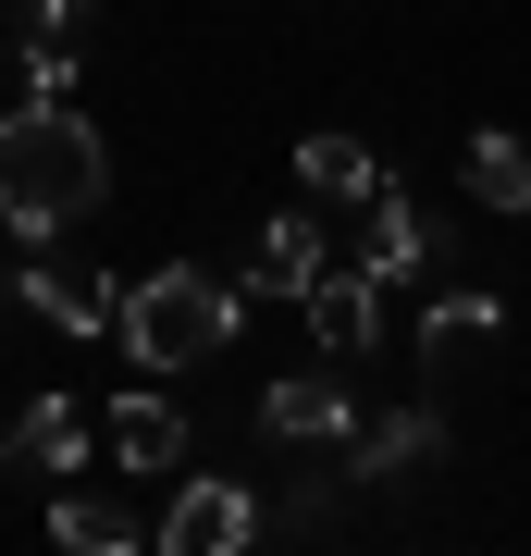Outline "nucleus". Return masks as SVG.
<instances>
[{"mask_svg":"<svg viewBox=\"0 0 531 556\" xmlns=\"http://www.w3.org/2000/svg\"><path fill=\"white\" fill-rule=\"evenodd\" d=\"M112 199V149H99V124L75 100H25L0 124V223L13 236H75V223Z\"/></svg>","mask_w":531,"mask_h":556,"instance_id":"f257e3e1","label":"nucleus"},{"mask_svg":"<svg viewBox=\"0 0 531 556\" xmlns=\"http://www.w3.org/2000/svg\"><path fill=\"white\" fill-rule=\"evenodd\" d=\"M248 309H260L248 285L198 273V260L137 273V285H124V358H137V371H211V358L248 334Z\"/></svg>","mask_w":531,"mask_h":556,"instance_id":"f03ea898","label":"nucleus"},{"mask_svg":"<svg viewBox=\"0 0 531 556\" xmlns=\"http://www.w3.org/2000/svg\"><path fill=\"white\" fill-rule=\"evenodd\" d=\"M358 433V383L346 358H309V371L260 383V445H346Z\"/></svg>","mask_w":531,"mask_h":556,"instance_id":"7ed1b4c3","label":"nucleus"},{"mask_svg":"<svg viewBox=\"0 0 531 556\" xmlns=\"http://www.w3.org/2000/svg\"><path fill=\"white\" fill-rule=\"evenodd\" d=\"M260 507L248 482H223V470H186L174 482V507H161V556H236V544H260Z\"/></svg>","mask_w":531,"mask_h":556,"instance_id":"20e7f679","label":"nucleus"},{"mask_svg":"<svg viewBox=\"0 0 531 556\" xmlns=\"http://www.w3.org/2000/svg\"><path fill=\"white\" fill-rule=\"evenodd\" d=\"M25 309L50 321V334H124V285L99 273V260H25Z\"/></svg>","mask_w":531,"mask_h":556,"instance_id":"39448f33","label":"nucleus"},{"mask_svg":"<svg viewBox=\"0 0 531 556\" xmlns=\"http://www.w3.org/2000/svg\"><path fill=\"white\" fill-rule=\"evenodd\" d=\"M507 346V298H494V285H433V309H420V358H433V371H482V358Z\"/></svg>","mask_w":531,"mask_h":556,"instance_id":"423d86ee","label":"nucleus"},{"mask_svg":"<svg viewBox=\"0 0 531 556\" xmlns=\"http://www.w3.org/2000/svg\"><path fill=\"white\" fill-rule=\"evenodd\" d=\"M50 544L62 556H137V544H161V519L137 495H112V482H62L50 495Z\"/></svg>","mask_w":531,"mask_h":556,"instance_id":"0eeeda50","label":"nucleus"},{"mask_svg":"<svg viewBox=\"0 0 531 556\" xmlns=\"http://www.w3.org/2000/svg\"><path fill=\"white\" fill-rule=\"evenodd\" d=\"M87 445H112V433H99L75 396H38L13 433H0V470H13V482H62V470H87Z\"/></svg>","mask_w":531,"mask_h":556,"instance_id":"6e6552de","label":"nucleus"},{"mask_svg":"<svg viewBox=\"0 0 531 556\" xmlns=\"http://www.w3.org/2000/svg\"><path fill=\"white\" fill-rule=\"evenodd\" d=\"M296 309H309V346H321V358H346V371H358V358L383 346V285L358 273V260H334V273H321V285H309Z\"/></svg>","mask_w":531,"mask_h":556,"instance_id":"1a4fd4ad","label":"nucleus"},{"mask_svg":"<svg viewBox=\"0 0 531 556\" xmlns=\"http://www.w3.org/2000/svg\"><path fill=\"white\" fill-rule=\"evenodd\" d=\"M334 273V236H321V199L309 211H273L248 248V298H309V285Z\"/></svg>","mask_w":531,"mask_h":556,"instance_id":"9d476101","label":"nucleus"},{"mask_svg":"<svg viewBox=\"0 0 531 556\" xmlns=\"http://www.w3.org/2000/svg\"><path fill=\"white\" fill-rule=\"evenodd\" d=\"M420 260H445V223L420 211V199H395V186H383V199L358 211V273H371V285H408Z\"/></svg>","mask_w":531,"mask_h":556,"instance_id":"9b49d317","label":"nucleus"},{"mask_svg":"<svg viewBox=\"0 0 531 556\" xmlns=\"http://www.w3.org/2000/svg\"><path fill=\"white\" fill-rule=\"evenodd\" d=\"M433 457H445V420L433 408H383V420L346 433V470L358 482H408V470H433Z\"/></svg>","mask_w":531,"mask_h":556,"instance_id":"f8f14e48","label":"nucleus"},{"mask_svg":"<svg viewBox=\"0 0 531 556\" xmlns=\"http://www.w3.org/2000/svg\"><path fill=\"white\" fill-rule=\"evenodd\" d=\"M99 433H112V470H137V482H161V470H186V408L174 396H124L112 420H99Z\"/></svg>","mask_w":531,"mask_h":556,"instance_id":"ddd939ff","label":"nucleus"},{"mask_svg":"<svg viewBox=\"0 0 531 556\" xmlns=\"http://www.w3.org/2000/svg\"><path fill=\"white\" fill-rule=\"evenodd\" d=\"M296 186H309L321 211H371V199H383V161L358 149V137H334V124H321V137H296Z\"/></svg>","mask_w":531,"mask_h":556,"instance_id":"4468645a","label":"nucleus"},{"mask_svg":"<svg viewBox=\"0 0 531 556\" xmlns=\"http://www.w3.org/2000/svg\"><path fill=\"white\" fill-rule=\"evenodd\" d=\"M457 174H470V199H482V211H531V137H507V124H482Z\"/></svg>","mask_w":531,"mask_h":556,"instance_id":"2eb2a0df","label":"nucleus"},{"mask_svg":"<svg viewBox=\"0 0 531 556\" xmlns=\"http://www.w3.org/2000/svg\"><path fill=\"white\" fill-rule=\"evenodd\" d=\"M13 75H25V100H75V75H87V62H75V38H25Z\"/></svg>","mask_w":531,"mask_h":556,"instance_id":"dca6fc26","label":"nucleus"},{"mask_svg":"<svg viewBox=\"0 0 531 556\" xmlns=\"http://www.w3.org/2000/svg\"><path fill=\"white\" fill-rule=\"evenodd\" d=\"M87 25V0H25V38H75Z\"/></svg>","mask_w":531,"mask_h":556,"instance_id":"f3484780","label":"nucleus"}]
</instances>
